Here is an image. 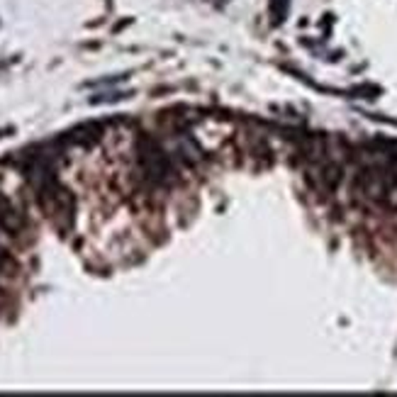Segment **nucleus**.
Returning a JSON list of instances; mask_svg holds the SVG:
<instances>
[{"label": "nucleus", "instance_id": "nucleus-2", "mask_svg": "<svg viewBox=\"0 0 397 397\" xmlns=\"http://www.w3.org/2000/svg\"><path fill=\"white\" fill-rule=\"evenodd\" d=\"M0 227L10 234H17L22 229V217L20 212L15 210V205L0 193Z\"/></svg>", "mask_w": 397, "mask_h": 397}, {"label": "nucleus", "instance_id": "nucleus-1", "mask_svg": "<svg viewBox=\"0 0 397 397\" xmlns=\"http://www.w3.org/2000/svg\"><path fill=\"white\" fill-rule=\"evenodd\" d=\"M140 159L151 178H156V180L166 178V174H169V161H166L164 151H161L154 142H149V140L140 142Z\"/></svg>", "mask_w": 397, "mask_h": 397}]
</instances>
